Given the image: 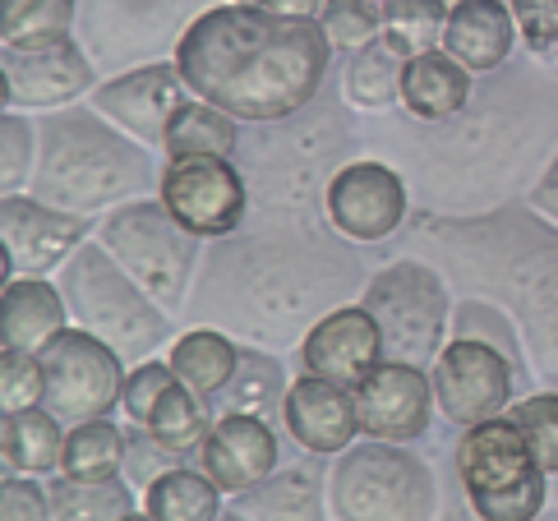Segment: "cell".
<instances>
[{
  "label": "cell",
  "instance_id": "obj_27",
  "mask_svg": "<svg viewBox=\"0 0 558 521\" xmlns=\"http://www.w3.org/2000/svg\"><path fill=\"white\" fill-rule=\"evenodd\" d=\"M328 512V475L314 462L277 467L254 489L231 494V517H324Z\"/></svg>",
  "mask_w": 558,
  "mask_h": 521
},
{
  "label": "cell",
  "instance_id": "obj_46",
  "mask_svg": "<svg viewBox=\"0 0 558 521\" xmlns=\"http://www.w3.org/2000/svg\"><path fill=\"white\" fill-rule=\"evenodd\" d=\"M0 517L5 521H47L51 494L37 485V475L5 467V475H0Z\"/></svg>",
  "mask_w": 558,
  "mask_h": 521
},
{
  "label": "cell",
  "instance_id": "obj_40",
  "mask_svg": "<svg viewBox=\"0 0 558 521\" xmlns=\"http://www.w3.org/2000/svg\"><path fill=\"white\" fill-rule=\"evenodd\" d=\"M508 415L517 420V429L531 444L535 462L549 480H558V388H545V392H531L522 402H512Z\"/></svg>",
  "mask_w": 558,
  "mask_h": 521
},
{
  "label": "cell",
  "instance_id": "obj_34",
  "mask_svg": "<svg viewBox=\"0 0 558 521\" xmlns=\"http://www.w3.org/2000/svg\"><path fill=\"white\" fill-rule=\"evenodd\" d=\"M78 24V0H0V47H51Z\"/></svg>",
  "mask_w": 558,
  "mask_h": 521
},
{
  "label": "cell",
  "instance_id": "obj_14",
  "mask_svg": "<svg viewBox=\"0 0 558 521\" xmlns=\"http://www.w3.org/2000/svg\"><path fill=\"white\" fill-rule=\"evenodd\" d=\"M457 475H462L471 512L485 521H504L508 498L535 485V480H545L512 415H494L462 429V438H457Z\"/></svg>",
  "mask_w": 558,
  "mask_h": 521
},
{
  "label": "cell",
  "instance_id": "obj_24",
  "mask_svg": "<svg viewBox=\"0 0 558 521\" xmlns=\"http://www.w3.org/2000/svg\"><path fill=\"white\" fill-rule=\"evenodd\" d=\"M517 19L508 0H457L448 14L444 51H452L471 74H498L517 47Z\"/></svg>",
  "mask_w": 558,
  "mask_h": 521
},
{
  "label": "cell",
  "instance_id": "obj_12",
  "mask_svg": "<svg viewBox=\"0 0 558 521\" xmlns=\"http://www.w3.org/2000/svg\"><path fill=\"white\" fill-rule=\"evenodd\" d=\"M47 369V402L65 425L78 420H97L111 415V407H121V388H125V360L111 342H102L88 328H65L37 351Z\"/></svg>",
  "mask_w": 558,
  "mask_h": 521
},
{
  "label": "cell",
  "instance_id": "obj_18",
  "mask_svg": "<svg viewBox=\"0 0 558 521\" xmlns=\"http://www.w3.org/2000/svg\"><path fill=\"white\" fill-rule=\"evenodd\" d=\"M5 70V111H56L97 88V65L84 43L61 37L51 47H0Z\"/></svg>",
  "mask_w": 558,
  "mask_h": 521
},
{
  "label": "cell",
  "instance_id": "obj_6",
  "mask_svg": "<svg viewBox=\"0 0 558 521\" xmlns=\"http://www.w3.org/2000/svg\"><path fill=\"white\" fill-rule=\"evenodd\" d=\"M434 130V138H415L407 148H415L421 162L438 157L444 171L462 180L457 190L485 194L494 190V180H522L535 157L545 153V138L554 130V93L526 74H508L504 84L485 88L481 107L466 102L462 116Z\"/></svg>",
  "mask_w": 558,
  "mask_h": 521
},
{
  "label": "cell",
  "instance_id": "obj_31",
  "mask_svg": "<svg viewBox=\"0 0 558 521\" xmlns=\"http://www.w3.org/2000/svg\"><path fill=\"white\" fill-rule=\"evenodd\" d=\"M241 125L231 111L204 102V97H190L181 102V111L171 116L167 138H162V153L167 157H198V153H217V157H235L241 148Z\"/></svg>",
  "mask_w": 558,
  "mask_h": 521
},
{
  "label": "cell",
  "instance_id": "obj_10",
  "mask_svg": "<svg viewBox=\"0 0 558 521\" xmlns=\"http://www.w3.org/2000/svg\"><path fill=\"white\" fill-rule=\"evenodd\" d=\"M355 300L374 314L378 337H384V360H407V365L429 369L444 351V337L452 332V282L438 272V264H425V258H392L369 277Z\"/></svg>",
  "mask_w": 558,
  "mask_h": 521
},
{
  "label": "cell",
  "instance_id": "obj_13",
  "mask_svg": "<svg viewBox=\"0 0 558 521\" xmlns=\"http://www.w3.org/2000/svg\"><path fill=\"white\" fill-rule=\"evenodd\" d=\"M157 198L175 213V222L204 240L235 235L250 217V180L235 167V157L198 153V157H167Z\"/></svg>",
  "mask_w": 558,
  "mask_h": 521
},
{
  "label": "cell",
  "instance_id": "obj_47",
  "mask_svg": "<svg viewBox=\"0 0 558 521\" xmlns=\"http://www.w3.org/2000/svg\"><path fill=\"white\" fill-rule=\"evenodd\" d=\"M517 33L535 56H558V0H508Z\"/></svg>",
  "mask_w": 558,
  "mask_h": 521
},
{
  "label": "cell",
  "instance_id": "obj_11",
  "mask_svg": "<svg viewBox=\"0 0 558 521\" xmlns=\"http://www.w3.org/2000/svg\"><path fill=\"white\" fill-rule=\"evenodd\" d=\"M208 0H78V37L97 70L121 74L144 60L175 56Z\"/></svg>",
  "mask_w": 558,
  "mask_h": 521
},
{
  "label": "cell",
  "instance_id": "obj_9",
  "mask_svg": "<svg viewBox=\"0 0 558 521\" xmlns=\"http://www.w3.org/2000/svg\"><path fill=\"white\" fill-rule=\"evenodd\" d=\"M328 512L337 521H421L438 512L434 471L407 444L369 438L337 452L328 471Z\"/></svg>",
  "mask_w": 558,
  "mask_h": 521
},
{
  "label": "cell",
  "instance_id": "obj_41",
  "mask_svg": "<svg viewBox=\"0 0 558 521\" xmlns=\"http://www.w3.org/2000/svg\"><path fill=\"white\" fill-rule=\"evenodd\" d=\"M318 28L328 33L337 51H361L374 37H384V10L369 5V0H324Z\"/></svg>",
  "mask_w": 558,
  "mask_h": 521
},
{
  "label": "cell",
  "instance_id": "obj_38",
  "mask_svg": "<svg viewBox=\"0 0 558 521\" xmlns=\"http://www.w3.org/2000/svg\"><path fill=\"white\" fill-rule=\"evenodd\" d=\"M448 14H452L448 0H388L384 5V37L411 60L421 51L444 47Z\"/></svg>",
  "mask_w": 558,
  "mask_h": 521
},
{
  "label": "cell",
  "instance_id": "obj_21",
  "mask_svg": "<svg viewBox=\"0 0 558 521\" xmlns=\"http://www.w3.org/2000/svg\"><path fill=\"white\" fill-rule=\"evenodd\" d=\"M282 429L291 444H301L310 457H337L361 438V407H355V388L337 384L324 374L291 378L282 397Z\"/></svg>",
  "mask_w": 558,
  "mask_h": 521
},
{
  "label": "cell",
  "instance_id": "obj_1",
  "mask_svg": "<svg viewBox=\"0 0 558 521\" xmlns=\"http://www.w3.org/2000/svg\"><path fill=\"white\" fill-rule=\"evenodd\" d=\"M332 227L258 222L213 240L185 300L190 324L235 332L250 347H291L351 295L365 291V264Z\"/></svg>",
  "mask_w": 558,
  "mask_h": 521
},
{
  "label": "cell",
  "instance_id": "obj_37",
  "mask_svg": "<svg viewBox=\"0 0 558 521\" xmlns=\"http://www.w3.org/2000/svg\"><path fill=\"white\" fill-rule=\"evenodd\" d=\"M51 494V517H74V521H97V517H134L138 512V498L134 485L121 475L111 480H51L47 485Z\"/></svg>",
  "mask_w": 558,
  "mask_h": 521
},
{
  "label": "cell",
  "instance_id": "obj_36",
  "mask_svg": "<svg viewBox=\"0 0 558 521\" xmlns=\"http://www.w3.org/2000/svg\"><path fill=\"white\" fill-rule=\"evenodd\" d=\"M157 444H167V448H175V452H198L204 448V438H208V429H213V402L208 397H198L194 388H185L181 378L162 392V402L153 407V415H148V425H144Z\"/></svg>",
  "mask_w": 558,
  "mask_h": 521
},
{
  "label": "cell",
  "instance_id": "obj_25",
  "mask_svg": "<svg viewBox=\"0 0 558 521\" xmlns=\"http://www.w3.org/2000/svg\"><path fill=\"white\" fill-rule=\"evenodd\" d=\"M475 93V74L452 51L434 47L407 60L402 74V111L421 125H444V120L462 116Z\"/></svg>",
  "mask_w": 558,
  "mask_h": 521
},
{
  "label": "cell",
  "instance_id": "obj_44",
  "mask_svg": "<svg viewBox=\"0 0 558 521\" xmlns=\"http://www.w3.org/2000/svg\"><path fill=\"white\" fill-rule=\"evenodd\" d=\"M175 384V369L167 360H138V365L125 374V388H121V411L130 415V425H148L153 407L162 402V392Z\"/></svg>",
  "mask_w": 558,
  "mask_h": 521
},
{
  "label": "cell",
  "instance_id": "obj_33",
  "mask_svg": "<svg viewBox=\"0 0 558 521\" xmlns=\"http://www.w3.org/2000/svg\"><path fill=\"white\" fill-rule=\"evenodd\" d=\"M222 489L217 480L198 467L190 471L185 462L171 467L144 489V512L157 521H204V517H222Z\"/></svg>",
  "mask_w": 558,
  "mask_h": 521
},
{
  "label": "cell",
  "instance_id": "obj_2",
  "mask_svg": "<svg viewBox=\"0 0 558 521\" xmlns=\"http://www.w3.org/2000/svg\"><path fill=\"white\" fill-rule=\"evenodd\" d=\"M332 51L318 19H282L231 0L198 14L171 60L194 97L245 125H272L314 102Z\"/></svg>",
  "mask_w": 558,
  "mask_h": 521
},
{
  "label": "cell",
  "instance_id": "obj_3",
  "mask_svg": "<svg viewBox=\"0 0 558 521\" xmlns=\"http://www.w3.org/2000/svg\"><path fill=\"white\" fill-rule=\"evenodd\" d=\"M411 235L462 295H485L512 314L531 374L558 388V222L508 198L475 217L421 213Z\"/></svg>",
  "mask_w": 558,
  "mask_h": 521
},
{
  "label": "cell",
  "instance_id": "obj_8",
  "mask_svg": "<svg viewBox=\"0 0 558 521\" xmlns=\"http://www.w3.org/2000/svg\"><path fill=\"white\" fill-rule=\"evenodd\" d=\"M97 240L116 254L138 287H144L157 305L181 314L194 291L198 264H204V235L175 222V213L162 198H130V204L102 213Z\"/></svg>",
  "mask_w": 558,
  "mask_h": 521
},
{
  "label": "cell",
  "instance_id": "obj_39",
  "mask_svg": "<svg viewBox=\"0 0 558 521\" xmlns=\"http://www.w3.org/2000/svg\"><path fill=\"white\" fill-rule=\"evenodd\" d=\"M452 337H475V342H489V347H498L512 360L522 378L531 374V360H526L522 332H517L512 314L504 305H494V300H485V295H466L462 305L452 310Z\"/></svg>",
  "mask_w": 558,
  "mask_h": 521
},
{
  "label": "cell",
  "instance_id": "obj_20",
  "mask_svg": "<svg viewBox=\"0 0 558 521\" xmlns=\"http://www.w3.org/2000/svg\"><path fill=\"white\" fill-rule=\"evenodd\" d=\"M355 407H361L365 438H388V444H415L429 429L434 415V378L425 365L407 360H378V365L355 384Z\"/></svg>",
  "mask_w": 558,
  "mask_h": 521
},
{
  "label": "cell",
  "instance_id": "obj_49",
  "mask_svg": "<svg viewBox=\"0 0 558 521\" xmlns=\"http://www.w3.org/2000/svg\"><path fill=\"white\" fill-rule=\"evenodd\" d=\"M241 5H258V10L282 14V19H318L324 0H241Z\"/></svg>",
  "mask_w": 558,
  "mask_h": 521
},
{
  "label": "cell",
  "instance_id": "obj_26",
  "mask_svg": "<svg viewBox=\"0 0 558 521\" xmlns=\"http://www.w3.org/2000/svg\"><path fill=\"white\" fill-rule=\"evenodd\" d=\"M70 328V310L61 282L47 277H10L5 295H0V347L19 351H43L56 332Z\"/></svg>",
  "mask_w": 558,
  "mask_h": 521
},
{
  "label": "cell",
  "instance_id": "obj_50",
  "mask_svg": "<svg viewBox=\"0 0 558 521\" xmlns=\"http://www.w3.org/2000/svg\"><path fill=\"white\" fill-rule=\"evenodd\" d=\"M369 5H378V10H384V5H388V0H369Z\"/></svg>",
  "mask_w": 558,
  "mask_h": 521
},
{
  "label": "cell",
  "instance_id": "obj_48",
  "mask_svg": "<svg viewBox=\"0 0 558 521\" xmlns=\"http://www.w3.org/2000/svg\"><path fill=\"white\" fill-rule=\"evenodd\" d=\"M526 204H531L535 213H545L549 222H558V148H554V157L545 162V171L535 175V185H531V194H526Z\"/></svg>",
  "mask_w": 558,
  "mask_h": 521
},
{
  "label": "cell",
  "instance_id": "obj_4",
  "mask_svg": "<svg viewBox=\"0 0 558 521\" xmlns=\"http://www.w3.org/2000/svg\"><path fill=\"white\" fill-rule=\"evenodd\" d=\"M157 180L162 171L153 162V148L125 134L93 102L37 120V167L28 194L47 198V204L102 217L157 190Z\"/></svg>",
  "mask_w": 558,
  "mask_h": 521
},
{
  "label": "cell",
  "instance_id": "obj_15",
  "mask_svg": "<svg viewBox=\"0 0 558 521\" xmlns=\"http://www.w3.org/2000/svg\"><path fill=\"white\" fill-rule=\"evenodd\" d=\"M429 378H434L438 415L466 429L504 415L512 407V388L522 374L498 347L475 342V337H452L429 365Z\"/></svg>",
  "mask_w": 558,
  "mask_h": 521
},
{
  "label": "cell",
  "instance_id": "obj_7",
  "mask_svg": "<svg viewBox=\"0 0 558 521\" xmlns=\"http://www.w3.org/2000/svg\"><path fill=\"white\" fill-rule=\"evenodd\" d=\"M56 282H61L70 324L111 342L125 365L153 360L162 347H171V332H175L171 310L157 305V300L116 264V254L102 240H84L61 264Z\"/></svg>",
  "mask_w": 558,
  "mask_h": 521
},
{
  "label": "cell",
  "instance_id": "obj_28",
  "mask_svg": "<svg viewBox=\"0 0 558 521\" xmlns=\"http://www.w3.org/2000/svg\"><path fill=\"white\" fill-rule=\"evenodd\" d=\"M167 365L175 369L185 388H194L198 397H213L231 384L235 365H241V347L231 342V332L213 328V324H194L190 332H181L167 351Z\"/></svg>",
  "mask_w": 558,
  "mask_h": 521
},
{
  "label": "cell",
  "instance_id": "obj_16",
  "mask_svg": "<svg viewBox=\"0 0 558 521\" xmlns=\"http://www.w3.org/2000/svg\"><path fill=\"white\" fill-rule=\"evenodd\" d=\"M411 222L407 175L388 162L355 157L328 185V227L351 245H378Z\"/></svg>",
  "mask_w": 558,
  "mask_h": 521
},
{
  "label": "cell",
  "instance_id": "obj_51",
  "mask_svg": "<svg viewBox=\"0 0 558 521\" xmlns=\"http://www.w3.org/2000/svg\"><path fill=\"white\" fill-rule=\"evenodd\" d=\"M554 498H558V489H554Z\"/></svg>",
  "mask_w": 558,
  "mask_h": 521
},
{
  "label": "cell",
  "instance_id": "obj_19",
  "mask_svg": "<svg viewBox=\"0 0 558 521\" xmlns=\"http://www.w3.org/2000/svg\"><path fill=\"white\" fill-rule=\"evenodd\" d=\"M194 93L181 78V70H175V60H144V65H130L121 74H111L107 84H97L93 107L107 120H116L125 134H134L138 144L162 148L171 116Z\"/></svg>",
  "mask_w": 558,
  "mask_h": 521
},
{
  "label": "cell",
  "instance_id": "obj_5",
  "mask_svg": "<svg viewBox=\"0 0 558 521\" xmlns=\"http://www.w3.org/2000/svg\"><path fill=\"white\" fill-rule=\"evenodd\" d=\"M314 107V102H310ZM295 111L272 120V134L241 138L235 167L250 180V208L277 227H328V185L351 162L355 134L347 116L328 111Z\"/></svg>",
  "mask_w": 558,
  "mask_h": 521
},
{
  "label": "cell",
  "instance_id": "obj_45",
  "mask_svg": "<svg viewBox=\"0 0 558 521\" xmlns=\"http://www.w3.org/2000/svg\"><path fill=\"white\" fill-rule=\"evenodd\" d=\"M185 462V452H175V448H167V444H157V438L144 429V425H134L130 434H125V480L134 489H148L157 475L162 471H171V467H181Z\"/></svg>",
  "mask_w": 558,
  "mask_h": 521
},
{
  "label": "cell",
  "instance_id": "obj_29",
  "mask_svg": "<svg viewBox=\"0 0 558 521\" xmlns=\"http://www.w3.org/2000/svg\"><path fill=\"white\" fill-rule=\"evenodd\" d=\"M65 420L51 407H28V411H5L0 420V457L10 471H28V475H51L61 471V452H65Z\"/></svg>",
  "mask_w": 558,
  "mask_h": 521
},
{
  "label": "cell",
  "instance_id": "obj_30",
  "mask_svg": "<svg viewBox=\"0 0 558 521\" xmlns=\"http://www.w3.org/2000/svg\"><path fill=\"white\" fill-rule=\"evenodd\" d=\"M402 74L407 56L388 37H374L369 47L351 51V65L342 74V93L355 111H392L402 102Z\"/></svg>",
  "mask_w": 558,
  "mask_h": 521
},
{
  "label": "cell",
  "instance_id": "obj_22",
  "mask_svg": "<svg viewBox=\"0 0 558 521\" xmlns=\"http://www.w3.org/2000/svg\"><path fill=\"white\" fill-rule=\"evenodd\" d=\"M198 467L231 498L254 489L258 480H268L282 467V444H277V429L268 425V415L227 411V415H213V429L204 438V448H198Z\"/></svg>",
  "mask_w": 558,
  "mask_h": 521
},
{
  "label": "cell",
  "instance_id": "obj_23",
  "mask_svg": "<svg viewBox=\"0 0 558 521\" xmlns=\"http://www.w3.org/2000/svg\"><path fill=\"white\" fill-rule=\"evenodd\" d=\"M378 360H384V337H378L374 314L361 305V300L324 314L301 342L305 374L337 378V384H347V388L361 384Z\"/></svg>",
  "mask_w": 558,
  "mask_h": 521
},
{
  "label": "cell",
  "instance_id": "obj_17",
  "mask_svg": "<svg viewBox=\"0 0 558 521\" xmlns=\"http://www.w3.org/2000/svg\"><path fill=\"white\" fill-rule=\"evenodd\" d=\"M93 222L84 213H65L37 194L10 190L0 198V240H5V282L10 277L61 272L65 258L84 245Z\"/></svg>",
  "mask_w": 558,
  "mask_h": 521
},
{
  "label": "cell",
  "instance_id": "obj_43",
  "mask_svg": "<svg viewBox=\"0 0 558 521\" xmlns=\"http://www.w3.org/2000/svg\"><path fill=\"white\" fill-rule=\"evenodd\" d=\"M33 167H37V125L19 111H5V120H0V185H5V194L28 185Z\"/></svg>",
  "mask_w": 558,
  "mask_h": 521
},
{
  "label": "cell",
  "instance_id": "obj_32",
  "mask_svg": "<svg viewBox=\"0 0 558 521\" xmlns=\"http://www.w3.org/2000/svg\"><path fill=\"white\" fill-rule=\"evenodd\" d=\"M287 374L282 365L264 351V347H241V365H235L231 384L213 397V415L227 411H250V415H282V397H287Z\"/></svg>",
  "mask_w": 558,
  "mask_h": 521
},
{
  "label": "cell",
  "instance_id": "obj_42",
  "mask_svg": "<svg viewBox=\"0 0 558 521\" xmlns=\"http://www.w3.org/2000/svg\"><path fill=\"white\" fill-rule=\"evenodd\" d=\"M47 402V369L37 351L0 347V407L5 411H28Z\"/></svg>",
  "mask_w": 558,
  "mask_h": 521
},
{
  "label": "cell",
  "instance_id": "obj_35",
  "mask_svg": "<svg viewBox=\"0 0 558 521\" xmlns=\"http://www.w3.org/2000/svg\"><path fill=\"white\" fill-rule=\"evenodd\" d=\"M125 471V429H116L107 415L78 420L65 434L61 475L70 480H111Z\"/></svg>",
  "mask_w": 558,
  "mask_h": 521
}]
</instances>
